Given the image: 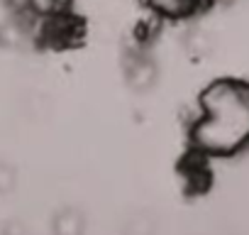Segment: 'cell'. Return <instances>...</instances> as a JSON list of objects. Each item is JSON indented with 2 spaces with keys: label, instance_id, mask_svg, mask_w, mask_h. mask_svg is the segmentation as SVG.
Wrapping results in <instances>:
<instances>
[{
  "label": "cell",
  "instance_id": "6da1fadb",
  "mask_svg": "<svg viewBox=\"0 0 249 235\" xmlns=\"http://www.w3.org/2000/svg\"><path fill=\"white\" fill-rule=\"evenodd\" d=\"M198 155L227 157L249 145V86L217 81L200 96V113L191 128Z\"/></svg>",
  "mask_w": 249,
  "mask_h": 235
},
{
  "label": "cell",
  "instance_id": "7a4b0ae2",
  "mask_svg": "<svg viewBox=\"0 0 249 235\" xmlns=\"http://www.w3.org/2000/svg\"><path fill=\"white\" fill-rule=\"evenodd\" d=\"M208 0H147V8L159 20H188L200 8H205Z\"/></svg>",
  "mask_w": 249,
  "mask_h": 235
},
{
  "label": "cell",
  "instance_id": "3957f363",
  "mask_svg": "<svg viewBox=\"0 0 249 235\" xmlns=\"http://www.w3.org/2000/svg\"><path fill=\"white\" fill-rule=\"evenodd\" d=\"M52 230H54V235H83L86 220L76 208H64L54 215Z\"/></svg>",
  "mask_w": 249,
  "mask_h": 235
},
{
  "label": "cell",
  "instance_id": "277c9868",
  "mask_svg": "<svg viewBox=\"0 0 249 235\" xmlns=\"http://www.w3.org/2000/svg\"><path fill=\"white\" fill-rule=\"evenodd\" d=\"M127 76H130V83H132L137 91H144V88H149V86L154 83L157 71H154V64H152L147 57H135L132 66L127 69Z\"/></svg>",
  "mask_w": 249,
  "mask_h": 235
},
{
  "label": "cell",
  "instance_id": "5b68a950",
  "mask_svg": "<svg viewBox=\"0 0 249 235\" xmlns=\"http://www.w3.org/2000/svg\"><path fill=\"white\" fill-rule=\"evenodd\" d=\"M27 10L35 13L37 18H54L64 13V0H27Z\"/></svg>",
  "mask_w": 249,
  "mask_h": 235
},
{
  "label": "cell",
  "instance_id": "8992f818",
  "mask_svg": "<svg viewBox=\"0 0 249 235\" xmlns=\"http://www.w3.org/2000/svg\"><path fill=\"white\" fill-rule=\"evenodd\" d=\"M18 186V172L13 164L8 162H0V196H8L13 194Z\"/></svg>",
  "mask_w": 249,
  "mask_h": 235
}]
</instances>
